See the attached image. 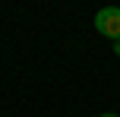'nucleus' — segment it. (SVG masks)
<instances>
[{"label": "nucleus", "instance_id": "7ed1b4c3", "mask_svg": "<svg viewBox=\"0 0 120 117\" xmlns=\"http://www.w3.org/2000/svg\"><path fill=\"white\" fill-rule=\"evenodd\" d=\"M101 117H120V114H101Z\"/></svg>", "mask_w": 120, "mask_h": 117}, {"label": "nucleus", "instance_id": "f257e3e1", "mask_svg": "<svg viewBox=\"0 0 120 117\" xmlns=\"http://www.w3.org/2000/svg\"><path fill=\"white\" fill-rule=\"evenodd\" d=\"M95 29H98V35L120 41V6H101L95 13Z\"/></svg>", "mask_w": 120, "mask_h": 117}, {"label": "nucleus", "instance_id": "f03ea898", "mask_svg": "<svg viewBox=\"0 0 120 117\" xmlns=\"http://www.w3.org/2000/svg\"><path fill=\"white\" fill-rule=\"evenodd\" d=\"M114 54H117V57H120V41H114Z\"/></svg>", "mask_w": 120, "mask_h": 117}]
</instances>
